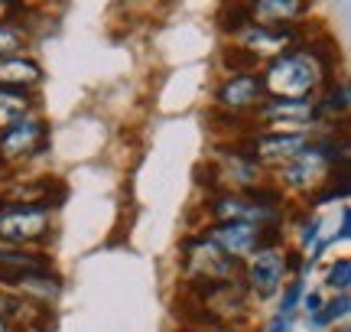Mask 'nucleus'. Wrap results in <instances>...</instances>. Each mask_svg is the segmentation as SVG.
<instances>
[{"mask_svg":"<svg viewBox=\"0 0 351 332\" xmlns=\"http://www.w3.org/2000/svg\"><path fill=\"white\" fill-rule=\"evenodd\" d=\"M339 143L335 141L309 143L296 160H289V163L280 169L283 179H287V186H293V189H309V186H315V182L322 179V173L332 166V154L339 150Z\"/></svg>","mask_w":351,"mask_h":332,"instance_id":"obj_5","label":"nucleus"},{"mask_svg":"<svg viewBox=\"0 0 351 332\" xmlns=\"http://www.w3.org/2000/svg\"><path fill=\"white\" fill-rule=\"evenodd\" d=\"M319 309H322V296H319V294H306V313H309V316H315Z\"/></svg>","mask_w":351,"mask_h":332,"instance_id":"obj_27","label":"nucleus"},{"mask_svg":"<svg viewBox=\"0 0 351 332\" xmlns=\"http://www.w3.org/2000/svg\"><path fill=\"white\" fill-rule=\"evenodd\" d=\"M39 78H43V69L33 59H20V56L0 59V85H7V88H29Z\"/></svg>","mask_w":351,"mask_h":332,"instance_id":"obj_14","label":"nucleus"},{"mask_svg":"<svg viewBox=\"0 0 351 332\" xmlns=\"http://www.w3.org/2000/svg\"><path fill=\"white\" fill-rule=\"evenodd\" d=\"M289 326H293V320H289V316H283V313H276L267 332H289Z\"/></svg>","mask_w":351,"mask_h":332,"instance_id":"obj_25","label":"nucleus"},{"mask_svg":"<svg viewBox=\"0 0 351 332\" xmlns=\"http://www.w3.org/2000/svg\"><path fill=\"white\" fill-rule=\"evenodd\" d=\"M218 23H221L225 33H244V29L254 23L251 3H221V10H218Z\"/></svg>","mask_w":351,"mask_h":332,"instance_id":"obj_17","label":"nucleus"},{"mask_svg":"<svg viewBox=\"0 0 351 332\" xmlns=\"http://www.w3.org/2000/svg\"><path fill=\"white\" fill-rule=\"evenodd\" d=\"M228 257H251L254 251H261V228L247 225V222H218L208 235Z\"/></svg>","mask_w":351,"mask_h":332,"instance_id":"obj_8","label":"nucleus"},{"mask_svg":"<svg viewBox=\"0 0 351 332\" xmlns=\"http://www.w3.org/2000/svg\"><path fill=\"white\" fill-rule=\"evenodd\" d=\"M283 274H287V257L280 248H261L251 254V264H247V290H251L257 300H267L280 290L283 283Z\"/></svg>","mask_w":351,"mask_h":332,"instance_id":"obj_7","label":"nucleus"},{"mask_svg":"<svg viewBox=\"0 0 351 332\" xmlns=\"http://www.w3.org/2000/svg\"><path fill=\"white\" fill-rule=\"evenodd\" d=\"M351 238V212L341 209V228H339V241H348Z\"/></svg>","mask_w":351,"mask_h":332,"instance_id":"obj_26","label":"nucleus"},{"mask_svg":"<svg viewBox=\"0 0 351 332\" xmlns=\"http://www.w3.org/2000/svg\"><path fill=\"white\" fill-rule=\"evenodd\" d=\"M0 332H7V322H3V320H0Z\"/></svg>","mask_w":351,"mask_h":332,"instance_id":"obj_28","label":"nucleus"},{"mask_svg":"<svg viewBox=\"0 0 351 332\" xmlns=\"http://www.w3.org/2000/svg\"><path fill=\"white\" fill-rule=\"evenodd\" d=\"M182 251H186V274L195 277V283L231 281V274L238 270V261L228 257L212 238H189Z\"/></svg>","mask_w":351,"mask_h":332,"instance_id":"obj_3","label":"nucleus"},{"mask_svg":"<svg viewBox=\"0 0 351 332\" xmlns=\"http://www.w3.org/2000/svg\"><path fill=\"white\" fill-rule=\"evenodd\" d=\"M257 115H261V121H267V124H274V128H302V124H309V121H315V117L322 115L319 111V104L315 102H283V98H274V102H267L257 108Z\"/></svg>","mask_w":351,"mask_h":332,"instance_id":"obj_11","label":"nucleus"},{"mask_svg":"<svg viewBox=\"0 0 351 332\" xmlns=\"http://www.w3.org/2000/svg\"><path fill=\"white\" fill-rule=\"evenodd\" d=\"M23 29L13 26L10 20H0V59H13L16 52L23 49Z\"/></svg>","mask_w":351,"mask_h":332,"instance_id":"obj_19","label":"nucleus"},{"mask_svg":"<svg viewBox=\"0 0 351 332\" xmlns=\"http://www.w3.org/2000/svg\"><path fill=\"white\" fill-rule=\"evenodd\" d=\"M319 228H322V218H319V215H313L309 222H306V225H302V235H300V244H302V248H309V244L319 238Z\"/></svg>","mask_w":351,"mask_h":332,"instance_id":"obj_24","label":"nucleus"},{"mask_svg":"<svg viewBox=\"0 0 351 332\" xmlns=\"http://www.w3.org/2000/svg\"><path fill=\"white\" fill-rule=\"evenodd\" d=\"M43 150H46V124L43 121L23 117L7 130H0V160L3 163H16V160H26Z\"/></svg>","mask_w":351,"mask_h":332,"instance_id":"obj_6","label":"nucleus"},{"mask_svg":"<svg viewBox=\"0 0 351 332\" xmlns=\"http://www.w3.org/2000/svg\"><path fill=\"white\" fill-rule=\"evenodd\" d=\"M36 274H49V261L43 254H29L23 248H0V283L3 287H16L26 277Z\"/></svg>","mask_w":351,"mask_h":332,"instance_id":"obj_10","label":"nucleus"},{"mask_svg":"<svg viewBox=\"0 0 351 332\" xmlns=\"http://www.w3.org/2000/svg\"><path fill=\"white\" fill-rule=\"evenodd\" d=\"M339 332H348V329H339Z\"/></svg>","mask_w":351,"mask_h":332,"instance_id":"obj_29","label":"nucleus"},{"mask_svg":"<svg viewBox=\"0 0 351 332\" xmlns=\"http://www.w3.org/2000/svg\"><path fill=\"white\" fill-rule=\"evenodd\" d=\"M261 82H263V91H270L274 98L306 102L326 82V75H322V69L315 65V59L306 49H289V52H280L274 62L267 65V75Z\"/></svg>","mask_w":351,"mask_h":332,"instance_id":"obj_1","label":"nucleus"},{"mask_svg":"<svg viewBox=\"0 0 351 332\" xmlns=\"http://www.w3.org/2000/svg\"><path fill=\"white\" fill-rule=\"evenodd\" d=\"M326 287L335 290V294H348V287H351V261L348 257L335 261V268L326 274Z\"/></svg>","mask_w":351,"mask_h":332,"instance_id":"obj_22","label":"nucleus"},{"mask_svg":"<svg viewBox=\"0 0 351 332\" xmlns=\"http://www.w3.org/2000/svg\"><path fill=\"white\" fill-rule=\"evenodd\" d=\"M0 166H3V160H0Z\"/></svg>","mask_w":351,"mask_h":332,"instance_id":"obj_30","label":"nucleus"},{"mask_svg":"<svg viewBox=\"0 0 351 332\" xmlns=\"http://www.w3.org/2000/svg\"><path fill=\"white\" fill-rule=\"evenodd\" d=\"M300 36L293 26H261V23H251L244 29V49L254 52L261 59V52H280L287 43Z\"/></svg>","mask_w":351,"mask_h":332,"instance_id":"obj_12","label":"nucleus"},{"mask_svg":"<svg viewBox=\"0 0 351 332\" xmlns=\"http://www.w3.org/2000/svg\"><path fill=\"white\" fill-rule=\"evenodd\" d=\"M49 225H52L49 209H43V205L0 202V241L10 244V248H23V244L43 241Z\"/></svg>","mask_w":351,"mask_h":332,"instance_id":"obj_2","label":"nucleus"},{"mask_svg":"<svg viewBox=\"0 0 351 332\" xmlns=\"http://www.w3.org/2000/svg\"><path fill=\"white\" fill-rule=\"evenodd\" d=\"M20 296H29V300H36V303H52L56 296H59V281L56 277H49V274H36V277H26V281H20L16 287H13Z\"/></svg>","mask_w":351,"mask_h":332,"instance_id":"obj_16","label":"nucleus"},{"mask_svg":"<svg viewBox=\"0 0 351 332\" xmlns=\"http://www.w3.org/2000/svg\"><path fill=\"white\" fill-rule=\"evenodd\" d=\"M29 104H33V98H29L26 88H7V85H0V130H7L16 121H23Z\"/></svg>","mask_w":351,"mask_h":332,"instance_id":"obj_15","label":"nucleus"},{"mask_svg":"<svg viewBox=\"0 0 351 332\" xmlns=\"http://www.w3.org/2000/svg\"><path fill=\"white\" fill-rule=\"evenodd\" d=\"M309 147V137L300 134V130H270V134H261V137H251L244 143V160L251 163H280L287 166L289 160H296Z\"/></svg>","mask_w":351,"mask_h":332,"instance_id":"obj_4","label":"nucleus"},{"mask_svg":"<svg viewBox=\"0 0 351 332\" xmlns=\"http://www.w3.org/2000/svg\"><path fill=\"white\" fill-rule=\"evenodd\" d=\"M302 296V281H293L287 287V294H283V303H280V313L283 316H293V309H296V300Z\"/></svg>","mask_w":351,"mask_h":332,"instance_id":"obj_23","label":"nucleus"},{"mask_svg":"<svg viewBox=\"0 0 351 332\" xmlns=\"http://www.w3.org/2000/svg\"><path fill=\"white\" fill-rule=\"evenodd\" d=\"M186 332H192V329H186Z\"/></svg>","mask_w":351,"mask_h":332,"instance_id":"obj_31","label":"nucleus"},{"mask_svg":"<svg viewBox=\"0 0 351 332\" xmlns=\"http://www.w3.org/2000/svg\"><path fill=\"white\" fill-rule=\"evenodd\" d=\"M261 98H263V82L257 75H231L215 91V102L221 104L225 111L238 115V111H247V108H261Z\"/></svg>","mask_w":351,"mask_h":332,"instance_id":"obj_9","label":"nucleus"},{"mask_svg":"<svg viewBox=\"0 0 351 332\" xmlns=\"http://www.w3.org/2000/svg\"><path fill=\"white\" fill-rule=\"evenodd\" d=\"M348 307H351L348 294H335L332 300H328V303H322V309H319L315 316H309V326L322 329V326H328V322L341 320V316H348Z\"/></svg>","mask_w":351,"mask_h":332,"instance_id":"obj_18","label":"nucleus"},{"mask_svg":"<svg viewBox=\"0 0 351 332\" xmlns=\"http://www.w3.org/2000/svg\"><path fill=\"white\" fill-rule=\"evenodd\" d=\"M319 111H328V115H345V111H348V82L328 85V95H326V102L319 104Z\"/></svg>","mask_w":351,"mask_h":332,"instance_id":"obj_21","label":"nucleus"},{"mask_svg":"<svg viewBox=\"0 0 351 332\" xmlns=\"http://www.w3.org/2000/svg\"><path fill=\"white\" fill-rule=\"evenodd\" d=\"M221 62H225L234 75H247L251 69H257V62H261V59H257L254 52H247L244 46H231V49H225Z\"/></svg>","mask_w":351,"mask_h":332,"instance_id":"obj_20","label":"nucleus"},{"mask_svg":"<svg viewBox=\"0 0 351 332\" xmlns=\"http://www.w3.org/2000/svg\"><path fill=\"white\" fill-rule=\"evenodd\" d=\"M309 10V3L302 0H254L251 3V16L263 20L261 26H289V20H296Z\"/></svg>","mask_w":351,"mask_h":332,"instance_id":"obj_13","label":"nucleus"}]
</instances>
